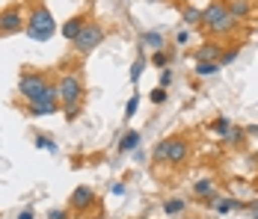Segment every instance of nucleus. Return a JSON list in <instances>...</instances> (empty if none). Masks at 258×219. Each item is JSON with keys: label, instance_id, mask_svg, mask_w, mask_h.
<instances>
[{"label": "nucleus", "instance_id": "obj_1", "mask_svg": "<svg viewBox=\"0 0 258 219\" xmlns=\"http://www.w3.org/2000/svg\"><path fill=\"white\" fill-rule=\"evenodd\" d=\"M202 27L211 36H226V33H232L234 27H237V18H232V12L226 9V3L211 0L202 9Z\"/></svg>", "mask_w": 258, "mask_h": 219}, {"label": "nucleus", "instance_id": "obj_2", "mask_svg": "<svg viewBox=\"0 0 258 219\" xmlns=\"http://www.w3.org/2000/svg\"><path fill=\"white\" fill-rule=\"evenodd\" d=\"M24 33L33 39V42H48L53 33H56V24H53V15L48 6H33L30 9V15H27V27Z\"/></svg>", "mask_w": 258, "mask_h": 219}, {"label": "nucleus", "instance_id": "obj_3", "mask_svg": "<svg viewBox=\"0 0 258 219\" xmlns=\"http://www.w3.org/2000/svg\"><path fill=\"white\" fill-rule=\"evenodd\" d=\"M56 95H59V104L62 110L66 107H80L83 104V80H80L78 71H66L59 80H56Z\"/></svg>", "mask_w": 258, "mask_h": 219}, {"label": "nucleus", "instance_id": "obj_4", "mask_svg": "<svg viewBox=\"0 0 258 219\" xmlns=\"http://www.w3.org/2000/svg\"><path fill=\"white\" fill-rule=\"evenodd\" d=\"M59 107H62V104H59V95H56V83H48L39 95L27 104L30 116H53Z\"/></svg>", "mask_w": 258, "mask_h": 219}, {"label": "nucleus", "instance_id": "obj_5", "mask_svg": "<svg viewBox=\"0 0 258 219\" xmlns=\"http://www.w3.org/2000/svg\"><path fill=\"white\" fill-rule=\"evenodd\" d=\"M104 36H107V33H104L101 24H95V21H86V27L80 30V36L72 42V45H75V50H78V53H92V50H95V48L104 42Z\"/></svg>", "mask_w": 258, "mask_h": 219}, {"label": "nucleus", "instance_id": "obj_6", "mask_svg": "<svg viewBox=\"0 0 258 219\" xmlns=\"http://www.w3.org/2000/svg\"><path fill=\"white\" fill-rule=\"evenodd\" d=\"M48 83H51V80H48L42 71H24L21 77H18V92H21V98L30 104L33 98H36L42 89H45V86H48Z\"/></svg>", "mask_w": 258, "mask_h": 219}, {"label": "nucleus", "instance_id": "obj_7", "mask_svg": "<svg viewBox=\"0 0 258 219\" xmlns=\"http://www.w3.org/2000/svg\"><path fill=\"white\" fill-rule=\"evenodd\" d=\"M27 27V18L21 15V6H6L0 12V33L3 36H12V33H21Z\"/></svg>", "mask_w": 258, "mask_h": 219}, {"label": "nucleus", "instance_id": "obj_8", "mask_svg": "<svg viewBox=\"0 0 258 219\" xmlns=\"http://www.w3.org/2000/svg\"><path fill=\"white\" fill-rule=\"evenodd\" d=\"M92 204H95V190L92 187H78L72 193V198H69V207L72 210H89Z\"/></svg>", "mask_w": 258, "mask_h": 219}, {"label": "nucleus", "instance_id": "obj_9", "mask_svg": "<svg viewBox=\"0 0 258 219\" xmlns=\"http://www.w3.org/2000/svg\"><path fill=\"white\" fill-rule=\"evenodd\" d=\"M187 157H190V145H187V139L172 136V139H169V157H166V163H169V166H181Z\"/></svg>", "mask_w": 258, "mask_h": 219}, {"label": "nucleus", "instance_id": "obj_10", "mask_svg": "<svg viewBox=\"0 0 258 219\" xmlns=\"http://www.w3.org/2000/svg\"><path fill=\"white\" fill-rule=\"evenodd\" d=\"M196 62H220V56H223V45H217V42H205L202 48H196Z\"/></svg>", "mask_w": 258, "mask_h": 219}, {"label": "nucleus", "instance_id": "obj_11", "mask_svg": "<svg viewBox=\"0 0 258 219\" xmlns=\"http://www.w3.org/2000/svg\"><path fill=\"white\" fill-rule=\"evenodd\" d=\"M83 27H86V18H83V15H75V18H69L66 24L59 27V33H62V39H66V42H75Z\"/></svg>", "mask_w": 258, "mask_h": 219}, {"label": "nucleus", "instance_id": "obj_12", "mask_svg": "<svg viewBox=\"0 0 258 219\" xmlns=\"http://www.w3.org/2000/svg\"><path fill=\"white\" fill-rule=\"evenodd\" d=\"M193 193H196V198H202V201H208V204H214V201H217V187H214V181H211V178L196 181Z\"/></svg>", "mask_w": 258, "mask_h": 219}, {"label": "nucleus", "instance_id": "obj_13", "mask_svg": "<svg viewBox=\"0 0 258 219\" xmlns=\"http://www.w3.org/2000/svg\"><path fill=\"white\" fill-rule=\"evenodd\" d=\"M143 142V136H140V130H125L122 133V139H119V151L122 154H131V151H137Z\"/></svg>", "mask_w": 258, "mask_h": 219}, {"label": "nucleus", "instance_id": "obj_14", "mask_svg": "<svg viewBox=\"0 0 258 219\" xmlns=\"http://www.w3.org/2000/svg\"><path fill=\"white\" fill-rule=\"evenodd\" d=\"M252 6H255L252 0H229V3H226V9L232 12V18H237V21L246 18V15L252 12Z\"/></svg>", "mask_w": 258, "mask_h": 219}, {"label": "nucleus", "instance_id": "obj_15", "mask_svg": "<svg viewBox=\"0 0 258 219\" xmlns=\"http://www.w3.org/2000/svg\"><path fill=\"white\" fill-rule=\"evenodd\" d=\"M184 210H187V201H184V198H166V201H163V213H166V216H178Z\"/></svg>", "mask_w": 258, "mask_h": 219}, {"label": "nucleus", "instance_id": "obj_16", "mask_svg": "<svg viewBox=\"0 0 258 219\" xmlns=\"http://www.w3.org/2000/svg\"><path fill=\"white\" fill-rule=\"evenodd\" d=\"M140 45H146V48H163V33H157V30L143 33L140 36Z\"/></svg>", "mask_w": 258, "mask_h": 219}, {"label": "nucleus", "instance_id": "obj_17", "mask_svg": "<svg viewBox=\"0 0 258 219\" xmlns=\"http://www.w3.org/2000/svg\"><path fill=\"white\" fill-rule=\"evenodd\" d=\"M237 207H243L237 198H217V201H214V210H217V213H229V210H237Z\"/></svg>", "mask_w": 258, "mask_h": 219}, {"label": "nucleus", "instance_id": "obj_18", "mask_svg": "<svg viewBox=\"0 0 258 219\" xmlns=\"http://www.w3.org/2000/svg\"><path fill=\"white\" fill-rule=\"evenodd\" d=\"M220 68H223L220 62H196V74H199V77H214Z\"/></svg>", "mask_w": 258, "mask_h": 219}, {"label": "nucleus", "instance_id": "obj_19", "mask_svg": "<svg viewBox=\"0 0 258 219\" xmlns=\"http://www.w3.org/2000/svg\"><path fill=\"white\" fill-rule=\"evenodd\" d=\"M211 130H214V133H220V136H226V133L232 130V119H226V116L214 119V122H211Z\"/></svg>", "mask_w": 258, "mask_h": 219}, {"label": "nucleus", "instance_id": "obj_20", "mask_svg": "<svg viewBox=\"0 0 258 219\" xmlns=\"http://www.w3.org/2000/svg\"><path fill=\"white\" fill-rule=\"evenodd\" d=\"M169 59H172V53H166L163 48H157L155 53H152V65H157V68H166Z\"/></svg>", "mask_w": 258, "mask_h": 219}, {"label": "nucleus", "instance_id": "obj_21", "mask_svg": "<svg viewBox=\"0 0 258 219\" xmlns=\"http://www.w3.org/2000/svg\"><path fill=\"white\" fill-rule=\"evenodd\" d=\"M143 71H146V59H143V56H137V59H134V65H131V83H140Z\"/></svg>", "mask_w": 258, "mask_h": 219}, {"label": "nucleus", "instance_id": "obj_22", "mask_svg": "<svg viewBox=\"0 0 258 219\" xmlns=\"http://www.w3.org/2000/svg\"><path fill=\"white\" fill-rule=\"evenodd\" d=\"M36 148H42V151H51V154H56V145H53L51 136H45V133H36Z\"/></svg>", "mask_w": 258, "mask_h": 219}, {"label": "nucleus", "instance_id": "obj_23", "mask_svg": "<svg viewBox=\"0 0 258 219\" xmlns=\"http://www.w3.org/2000/svg\"><path fill=\"white\" fill-rule=\"evenodd\" d=\"M152 157H155L157 163H160V160H166V157H169V139L157 142V145H155V151H152Z\"/></svg>", "mask_w": 258, "mask_h": 219}, {"label": "nucleus", "instance_id": "obj_24", "mask_svg": "<svg viewBox=\"0 0 258 219\" xmlns=\"http://www.w3.org/2000/svg\"><path fill=\"white\" fill-rule=\"evenodd\" d=\"M226 142H229V145H240V142H243V127H234L232 124V130L226 133Z\"/></svg>", "mask_w": 258, "mask_h": 219}, {"label": "nucleus", "instance_id": "obj_25", "mask_svg": "<svg viewBox=\"0 0 258 219\" xmlns=\"http://www.w3.org/2000/svg\"><path fill=\"white\" fill-rule=\"evenodd\" d=\"M237 53H240V48H226L223 56H220V65H232L234 59H237Z\"/></svg>", "mask_w": 258, "mask_h": 219}, {"label": "nucleus", "instance_id": "obj_26", "mask_svg": "<svg viewBox=\"0 0 258 219\" xmlns=\"http://www.w3.org/2000/svg\"><path fill=\"white\" fill-rule=\"evenodd\" d=\"M184 24H202V12L199 9H184Z\"/></svg>", "mask_w": 258, "mask_h": 219}, {"label": "nucleus", "instance_id": "obj_27", "mask_svg": "<svg viewBox=\"0 0 258 219\" xmlns=\"http://www.w3.org/2000/svg\"><path fill=\"white\" fill-rule=\"evenodd\" d=\"M137 107H140V95H131V98H128V104H125V119H134Z\"/></svg>", "mask_w": 258, "mask_h": 219}, {"label": "nucleus", "instance_id": "obj_28", "mask_svg": "<svg viewBox=\"0 0 258 219\" xmlns=\"http://www.w3.org/2000/svg\"><path fill=\"white\" fill-rule=\"evenodd\" d=\"M152 104H163V101H166V89H163V86H157V89H152Z\"/></svg>", "mask_w": 258, "mask_h": 219}, {"label": "nucleus", "instance_id": "obj_29", "mask_svg": "<svg viewBox=\"0 0 258 219\" xmlns=\"http://www.w3.org/2000/svg\"><path fill=\"white\" fill-rule=\"evenodd\" d=\"M169 83H172V71H169V68H163V71H160V83H157V86H163V89H166Z\"/></svg>", "mask_w": 258, "mask_h": 219}, {"label": "nucleus", "instance_id": "obj_30", "mask_svg": "<svg viewBox=\"0 0 258 219\" xmlns=\"http://www.w3.org/2000/svg\"><path fill=\"white\" fill-rule=\"evenodd\" d=\"M190 42V30H178L175 33V45H187Z\"/></svg>", "mask_w": 258, "mask_h": 219}, {"label": "nucleus", "instance_id": "obj_31", "mask_svg": "<svg viewBox=\"0 0 258 219\" xmlns=\"http://www.w3.org/2000/svg\"><path fill=\"white\" fill-rule=\"evenodd\" d=\"M110 193H113V195H125L128 190H125V184H122V181H116V184L110 187Z\"/></svg>", "mask_w": 258, "mask_h": 219}, {"label": "nucleus", "instance_id": "obj_32", "mask_svg": "<svg viewBox=\"0 0 258 219\" xmlns=\"http://www.w3.org/2000/svg\"><path fill=\"white\" fill-rule=\"evenodd\" d=\"M48 219H69V210H59V207H56V210L48 213Z\"/></svg>", "mask_w": 258, "mask_h": 219}, {"label": "nucleus", "instance_id": "obj_33", "mask_svg": "<svg viewBox=\"0 0 258 219\" xmlns=\"http://www.w3.org/2000/svg\"><path fill=\"white\" fill-rule=\"evenodd\" d=\"M62 113H66V119H75V116H78V113H80V107H66Z\"/></svg>", "mask_w": 258, "mask_h": 219}, {"label": "nucleus", "instance_id": "obj_34", "mask_svg": "<svg viewBox=\"0 0 258 219\" xmlns=\"http://www.w3.org/2000/svg\"><path fill=\"white\" fill-rule=\"evenodd\" d=\"M15 219H36V213H33L30 207H24V210H21V213H18V216H15Z\"/></svg>", "mask_w": 258, "mask_h": 219}, {"label": "nucleus", "instance_id": "obj_35", "mask_svg": "<svg viewBox=\"0 0 258 219\" xmlns=\"http://www.w3.org/2000/svg\"><path fill=\"white\" fill-rule=\"evenodd\" d=\"M249 216L258 219V204H249Z\"/></svg>", "mask_w": 258, "mask_h": 219}, {"label": "nucleus", "instance_id": "obj_36", "mask_svg": "<svg viewBox=\"0 0 258 219\" xmlns=\"http://www.w3.org/2000/svg\"><path fill=\"white\" fill-rule=\"evenodd\" d=\"M252 163H255V166H258V151H255V154H252Z\"/></svg>", "mask_w": 258, "mask_h": 219}, {"label": "nucleus", "instance_id": "obj_37", "mask_svg": "<svg viewBox=\"0 0 258 219\" xmlns=\"http://www.w3.org/2000/svg\"><path fill=\"white\" fill-rule=\"evenodd\" d=\"M252 3H258V0H252Z\"/></svg>", "mask_w": 258, "mask_h": 219}]
</instances>
